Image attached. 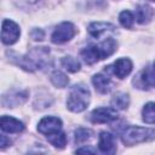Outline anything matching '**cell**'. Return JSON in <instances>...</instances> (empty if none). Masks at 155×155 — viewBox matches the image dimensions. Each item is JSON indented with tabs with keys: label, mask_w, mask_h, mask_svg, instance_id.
Listing matches in <instances>:
<instances>
[{
	"label": "cell",
	"mask_w": 155,
	"mask_h": 155,
	"mask_svg": "<svg viewBox=\"0 0 155 155\" xmlns=\"http://www.w3.org/2000/svg\"><path fill=\"white\" fill-rule=\"evenodd\" d=\"M116 51V41L113 38H108L101 45H90L81 50L80 54L85 63L93 64L101 59L111 56Z\"/></svg>",
	"instance_id": "1"
},
{
	"label": "cell",
	"mask_w": 155,
	"mask_h": 155,
	"mask_svg": "<svg viewBox=\"0 0 155 155\" xmlns=\"http://www.w3.org/2000/svg\"><path fill=\"white\" fill-rule=\"evenodd\" d=\"M90 103V91L84 85H75L71 87L68 99L67 108L73 113L84 111Z\"/></svg>",
	"instance_id": "2"
},
{
	"label": "cell",
	"mask_w": 155,
	"mask_h": 155,
	"mask_svg": "<svg viewBox=\"0 0 155 155\" xmlns=\"http://www.w3.org/2000/svg\"><path fill=\"white\" fill-rule=\"evenodd\" d=\"M155 137V130L140 126H126L121 132V139L127 145H134Z\"/></svg>",
	"instance_id": "3"
},
{
	"label": "cell",
	"mask_w": 155,
	"mask_h": 155,
	"mask_svg": "<svg viewBox=\"0 0 155 155\" xmlns=\"http://www.w3.org/2000/svg\"><path fill=\"white\" fill-rule=\"evenodd\" d=\"M75 33H76V30H75V27L73 23L63 22L56 27V29L53 30V33L51 35V40L53 44H64V42L69 41L75 35Z\"/></svg>",
	"instance_id": "4"
},
{
	"label": "cell",
	"mask_w": 155,
	"mask_h": 155,
	"mask_svg": "<svg viewBox=\"0 0 155 155\" xmlns=\"http://www.w3.org/2000/svg\"><path fill=\"white\" fill-rule=\"evenodd\" d=\"M21 30L19 27L10 21V19H4L2 21V28H1V40L5 45H12L15 44L18 38H19Z\"/></svg>",
	"instance_id": "5"
},
{
	"label": "cell",
	"mask_w": 155,
	"mask_h": 155,
	"mask_svg": "<svg viewBox=\"0 0 155 155\" xmlns=\"http://www.w3.org/2000/svg\"><path fill=\"white\" fill-rule=\"evenodd\" d=\"M117 119V111L114 108L101 107L91 113V121L94 124H108Z\"/></svg>",
	"instance_id": "6"
},
{
	"label": "cell",
	"mask_w": 155,
	"mask_h": 155,
	"mask_svg": "<svg viewBox=\"0 0 155 155\" xmlns=\"http://www.w3.org/2000/svg\"><path fill=\"white\" fill-rule=\"evenodd\" d=\"M38 131L42 134L50 136L52 133L62 131V121L56 116H46L38 124Z\"/></svg>",
	"instance_id": "7"
},
{
	"label": "cell",
	"mask_w": 155,
	"mask_h": 155,
	"mask_svg": "<svg viewBox=\"0 0 155 155\" xmlns=\"http://www.w3.org/2000/svg\"><path fill=\"white\" fill-rule=\"evenodd\" d=\"M108 69L111 70L113 74L116 75L119 79H124V78H126L131 73V70H132V62L128 58H120L113 65L108 67Z\"/></svg>",
	"instance_id": "8"
},
{
	"label": "cell",
	"mask_w": 155,
	"mask_h": 155,
	"mask_svg": "<svg viewBox=\"0 0 155 155\" xmlns=\"http://www.w3.org/2000/svg\"><path fill=\"white\" fill-rule=\"evenodd\" d=\"M0 127L4 132L7 133H19L24 130V124L12 116H1Z\"/></svg>",
	"instance_id": "9"
},
{
	"label": "cell",
	"mask_w": 155,
	"mask_h": 155,
	"mask_svg": "<svg viewBox=\"0 0 155 155\" xmlns=\"http://www.w3.org/2000/svg\"><path fill=\"white\" fill-rule=\"evenodd\" d=\"M98 148L104 154H114L115 153V142L114 136L109 132H102L99 134Z\"/></svg>",
	"instance_id": "10"
},
{
	"label": "cell",
	"mask_w": 155,
	"mask_h": 155,
	"mask_svg": "<svg viewBox=\"0 0 155 155\" xmlns=\"http://www.w3.org/2000/svg\"><path fill=\"white\" fill-rule=\"evenodd\" d=\"M92 84L99 93H108L111 90V81L104 74H96L92 78Z\"/></svg>",
	"instance_id": "11"
},
{
	"label": "cell",
	"mask_w": 155,
	"mask_h": 155,
	"mask_svg": "<svg viewBox=\"0 0 155 155\" xmlns=\"http://www.w3.org/2000/svg\"><path fill=\"white\" fill-rule=\"evenodd\" d=\"M153 15H154V10L150 6H148V5H139V6H137L136 19H137L138 23L144 24V23L150 22V19L153 18Z\"/></svg>",
	"instance_id": "12"
},
{
	"label": "cell",
	"mask_w": 155,
	"mask_h": 155,
	"mask_svg": "<svg viewBox=\"0 0 155 155\" xmlns=\"http://www.w3.org/2000/svg\"><path fill=\"white\" fill-rule=\"evenodd\" d=\"M114 29H115V27L107 22H93L88 25V33L93 38H99L102 33H104L107 30H114Z\"/></svg>",
	"instance_id": "13"
},
{
	"label": "cell",
	"mask_w": 155,
	"mask_h": 155,
	"mask_svg": "<svg viewBox=\"0 0 155 155\" xmlns=\"http://www.w3.org/2000/svg\"><path fill=\"white\" fill-rule=\"evenodd\" d=\"M140 82L147 88L155 87V67H147L140 73Z\"/></svg>",
	"instance_id": "14"
},
{
	"label": "cell",
	"mask_w": 155,
	"mask_h": 155,
	"mask_svg": "<svg viewBox=\"0 0 155 155\" xmlns=\"http://www.w3.org/2000/svg\"><path fill=\"white\" fill-rule=\"evenodd\" d=\"M61 63H62V67H63L65 70L70 71V73H76V71H79V70H80V67H81V65H80V62H79L76 58L71 57V56L63 57L62 61H61Z\"/></svg>",
	"instance_id": "15"
},
{
	"label": "cell",
	"mask_w": 155,
	"mask_h": 155,
	"mask_svg": "<svg viewBox=\"0 0 155 155\" xmlns=\"http://www.w3.org/2000/svg\"><path fill=\"white\" fill-rule=\"evenodd\" d=\"M143 121L147 124H155V103L149 102L144 105L142 110Z\"/></svg>",
	"instance_id": "16"
},
{
	"label": "cell",
	"mask_w": 155,
	"mask_h": 155,
	"mask_svg": "<svg viewBox=\"0 0 155 155\" xmlns=\"http://www.w3.org/2000/svg\"><path fill=\"white\" fill-rule=\"evenodd\" d=\"M47 139H48V142H50L53 147L59 148V149L64 148L65 144H67V137H65V133L62 132V131L47 136Z\"/></svg>",
	"instance_id": "17"
},
{
	"label": "cell",
	"mask_w": 155,
	"mask_h": 155,
	"mask_svg": "<svg viewBox=\"0 0 155 155\" xmlns=\"http://www.w3.org/2000/svg\"><path fill=\"white\" fill-rule=\"evenodd\" d=\"M51 82H52L56 87L63 88V87H65V86L68 85L69 80H68V78H67L65 74H63V73L59 71V70H56V71H53L52 75H51Z\"/></svg>",
	"instance_id": "18"
},
{
	"label": "cell",
	"mask_w": 155,
	"mask_h": 155,
	"mask_svg": "<svg viewBox=\"0 0 155 155\" xmlns=\"http://www.w3.org/2000/svg\"><path fill=\"white\" fill-rule=\"evenodd\" d=\"M111 103H113V105H115L119 109H126L128 107L130 98L126 93H117V94L114 96Z\"/></svg>",
	"instance_id": "19"
},
{
	"label": "cell",
	"mask_w": 155,
	"mask_h": 155,
	"mask_svg": "<svg viewBox=\"0 0 155 155\" xmlns=\"http://www.w3.org/2000/svg\"><path fill=\"white\" fill-rule=\"evenodd\" d=\"M74 134H75V136H74V137H75V143L80 144V143H84V142H86L87 139L91 138V136H92V131H91L90 128L79 127V128L75 131Z\"/></svg>",
	"instance_id": "20"
},
{
	"label": "cell",
	"mask_w": 155,
	"mask_h": 155,
	"mask_svg": "<svg viewBox=\"0 0 155 155\" xmlns=\"http://www.w3.org/2000/svg\"><path fill=\"white\" fill-rule=\"evenodd\" d=\"M119 21H120V23H121V25L124 27V28H131L132 25H133V23H134V16H133V13L131 12V11H122L121 13H120V16H119Z\"/></svg>",
	"instance_id": "21"
},
{
	"label": "cell",
	"mask_w": 155,
	"mask_h": 155,
	"mask_svg": "<svg viewBox=\"0 0 155 155\" xmlns=\"http://www.w3.org/2000/svg\"><path fill=\"white\" fill-rule=\"evenodd\" d=\"M12 99L16 101V105L22 104V103L27 99V92H16V93L11 94V97H4L2 104H4V105H7Z\"/></svg>",
	"instance_id": "22"
},
{
	"label": "cell",
	"mask_w": 155,
	"mask_h": 155,
	"mask_svg": "<svg viewBox=\"0 0 155 155\" xmlns=\"http://www.w3.org/2000/svg\"><path fill=\"white\" fill-rule=\"evenodd\" d=\"M31 38L34 40H42L44 39V33L41 29H34L31 31Z\"/></svg>",
	"instance_id": "23"
},
{
	"label": "cell",
	"mask_w": 155,
	"mask_h": 155,
	"mask_svg": "<svg viewBox=\"0 0 155 155\" xmlns=\"http://www.w3.org/2000/svg\"><path fill=\"white\" fill-rule=\"evenodd\" d=\"M76 153H94V150L91 148H81V149H78Z\"/></svg>",
	"instance_id": "24"
}]
</instances>
